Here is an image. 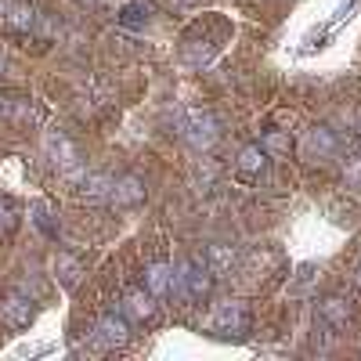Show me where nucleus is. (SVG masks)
<instances>
[{
	"instance_id": "nucleus-2",
	"label": "nucleus",
	"mask_w": 361,
	"mask_h": 361,
	"mask_svg": "<svg viewBox=\"0 0 361 361\" xmlns=\"http://www.w3.org/2000/svg\"><path fill=\"white\" fill-rule=\"evenodd\" d=\"M209 289H214V271H209L202 260H180L173 279H170V293L188 296V300H206Z\"/></svg>"
},
{
	"instance_id": "nucleus-18",
	"label": "nucleus",
	"mask_w": 361,
	"mask_h": 361,
	"mask_svg": "<svg viewBox=\"0 0 361 361\" xmlns=\"http://www.w3.org/2000/svg\"><path fill=\"white\" fill-rule=\"evenodd\" d=\"M343 180H347V188H361V156L343 159Z\"/></svg>"
},
{
	"instance_id": "nucleus-20",
	"label": "nucleus",
	"mask_w": 361,
	"mask_h": 361,
	"mask_svg": "<svg viewBox=\"0 0 361 361\" xmlns=\"http://www.w3.org/2000/svg\"><path fill=\"white\" fill-rule=\"evenodd\" d=\"M173 8H192V4H199V0H170Z\"/></svg>"
},
{
	"instance_id": "nucleus-8",
	"label": "nucleus",
	"mask_w": 361,
	"mask_h": 361,
	"mask_svg": "<svg viewBox=\"0 0 361 361\" xmlns=\"http://www.w3.org/2000/svg\"><path fill=\"white\" fill-rule=\"evenodd\" d=\"M336 148H340V137L329 127H311L304 134V152L311 159H329V156H336Z\"/></svg>"
},
{
	"instance_id": "nucleus-5",
	"label": "nucleus",
	"mask_w": 361,
	"mask_h": 361,
	"mask_svg": "<svg viewBox=\"0 0 361 361\" xmlns=\"http://www.w3.org/2000/svg\"><path fill=\"white\" fill-rule=\"evenodd\" d=\"M130 340V325L119 318V314H102L94 325V343L102 350H116V347H127Z\"/></svg>"
},
{
	"instance_id": "nucleus-3",
	"label": "nucleus",
	"mask_w": 361,
	"mask_h": 361,
	"mask_svg": "<svg viewBox=\"0 0 361 361\" xmlns=\"http://www.w3.org/2000/svg\"><path fill=\"white\" fill-rule=\"evenodd\" d=\"M250 307L243 300H224V304L214 307V318H209V329H217L224 336H246L250 333Z\"/></svg>"
},
{
	"instance_id": "nucleus-17",
	"label": "nucleus",
	"mask_w": 361,
	"mask_h": 361,
	"mask_svg": "<svg viewBox=\"0 0 361 361\" xmlns=\"http://www.w3.org/2000/svg\"><path fill=\"white\" fill-rule=\"evenodd\" d=\"M260 148H264V152H289V148H293V137L286 134V130H267L264 137H260Z\"/></svg>"
},
{
	"instance_id": "nucleus-19",
	"label": "nucleus",
	"mask_w": 361,
	"mask_h": 361,
	"mask_svg": "<svg viewBox=\"0 0 361 361\" xmlns=\"http://www.w3.org/2000/svg\"><path fill=\"white\" fill-rule=\"evenodd\" d=\"M15 224H18V209L8 199H0V235H8Z\"/></svg>"
},
{
	"instance_id": "nucleus-6",
	"label": "nucleus",
	"mask_w": 361,
	"mask_h": 361,
	"mask_svg": "<svg viewBox=\"0 0 361 361\" xmlns=\"http://www.w3.org/2000/svg\"><path fill=\"white\" fill-rule=\"evenodd\" d=\"M264 170H267V152L260 145H246L235 159V177L243 180V185H257L264 177Z\"/></svg>"
},
{
	"instance_id": "nucleus-16",
	"label": "nucleus",
	"mask_w": 361,
	"mask_h": 361,
	"mask_svg": "<svg viewBox=\"0 0 361 361\" xmlns=\"http://www.w3.org/2000/svg\"><path fill=\"white\" fill-rule=\"evenodd\" d=\"M148 15H152V8H148L145 0H127L123 11H119V22H123V25H145Z\"/></svg>"
},
{
	"instance_id": "nucleus-13",
	"label": "nucleus",
	"mask_w": 361,
	"mask_h": 361,
	"mask_svg": "<svg viewBox=\"0 0 361 361\" xmlns=\"http://www.w3.org/2000/svg\"><path fill=\"white\" fill-rule=\"evenodd\" d=\"M318 318L329 322L333 329H347V325H350V304H347L343 296L333 293V296H325L322 304H318Z\"/></svg>"
},
{
	"instance_id": "nucleus-12",
	"label": "nucleus",
	"mask_w": 361,
	"mask_h": 361,
	"mask_svg": "<svg viewBox=\"0 0 361 361\" xmlns=\"http://www.w3.org/2000/svg\"><path fill=\"white\" fill-rule=\"evenodd\" d=\"M170 279H173V267L166 260H152V264L145 267V289L152 293L156 300L170 296Z\"/></svg>"
},
{
	"instance_id": "nucleus-11",
	"label": "nucleus",
	"mask_w": 361,
	"mask_h": 361,
	"mask_svg": "<svg viewBox=\"0 0 361 361\" xmlns=\"http://www.w3.org/2000/svg\"><path fill=\"white\" fill-rule=\"evenodd\" d=\"M238 264V250L235 246H228V243H214L206 250V267L214 271V279H224V275H231V267Z\"/></svg>"
},
{
	"instance_id": "nucleus-7",
	"label": "nucleus",
	"mask_w": 361,
	"mask_h": 361,
	"mask_svg": "<svg viewBox=\"0 0 361 361\" xmlns=\"http://www.w3.org/2000/svg\"><path fill=\"white\" fill-rule=\"evenodd\" d=\"M109 202L119 206V209H130L137 202H145V180L134 177V173H123L112 180V192H109Z\"/></svg>"
},
{
	"instance_id": "nucleus-23",
	"label": "nucleus",
	"mask_w": 361,
	"mask_h": 361,
	"mask_svg": "<svg viewBox=\"0 0 361 361\" xmlns=\"http://www.w3.org/2000/svg\"><path fill=\"white\" fill-rule=\"evenodd\" d=\"M0 73H4V58H0Z\"/></svg>"
},
{
	"instance_id": "nucleus-9",
	"label": "nucleus",
	"mask_w": 361,
	"mask_h": 361,
	"mask_svg": "<svg viewBox=\"0 0 361 361\" xmlns=\"http://www.w3.org/2000/svg\"><path fill=\"white\" fill-rule=\"evenodd\" d=\"M123 307H127V314L137 318V322H156V314H159L156 296L148 293V289H130V293L123 296Z\"/></svg>"
},
{
	"instance_id": "nucleus-10",
	"label": "nucleus",
	"mask_w": 361,
	"mask_h": 361,
	"mask_svg": "<svg viewBox=\"0 0 361 361\" xmlns=\"http://www.w3.org/2000/svg\"><path fill=\"white\" fill-rule=\"evenodd\" d=\"M80 195L87 199V202H109V192H112V177L109 173H102V170H94V173H83L80 177Z\"/></svg>"
},
{
	"instance_id": "nucleus-22",
	"label": "nucleus",
	"mask_w": 361,
	"mask_h": 361,
	"mask_svg": "<svg viewBox=\"0 0 361 361\" xmlns=\"http://www.w3.org/2000/svg\"><path fill=\"white\" fill-rule=\"evenodd\" d=\"M357 286H361V264H357Z\"/></svg>"
},
{
	"instance_id": "nucleus-4",
	"label": "nucleus",
	"mask_w": 361,
	"mask_h": 361,
	"mask_svg": "<svg viewBox=\"0 0 361 361\" xmlns=\"http://www.w3.org/2000/svg\"><path fill=\"white\" fill-rule=\"evenodd\" d=\"M0 322H4L8 329H25L29 322H33V296L25 293H8L4 300H0Z\"/></svg>"
},
{
	"instance_id": "nucleus-21",
	"label": "nucleus",
	"mask_w": 361,
	"mask_h": 361,
	"mask_svg": "<svg viewBox=\"0 0 361 361\" xmlns=\"http://www.w3.org/2000/svg\"><path fill=\"white\" fill-rule=\"evenodd\" d=\"M80 4H90V8H98V4H102V0H80Z\"/></svg>"
},
{
	"instance_id": "nucleus-1",
	"label": "nucleus",
	"mask_w": 361,
	"mask_h": 361,
	"mask_svg": "<svg viewBox=\"0 0 361 361\" xmlns=\"http://www.w3.org/2000/svg\"><path fill=\"white\" fill-rule=\"evenodd\" d=\"M177 134L185 137L195 152H209V148L221 141L217 119L209 116L206 109H180V112H177Z\"/></svg>"
},
{
	"instance_id": "nucleus-14",
	"label": "nucleus",
	"mask_w": 361,
	"mask_h": 361,
	"mask_svg": "<svg viewBox=\"0 0 361 361\" xmlns=\"http://www.w3.org/2000/svg\"><path fill=\"white\" fill-rule=\"evenodd\" d=\"M37 11L29 8V4H11L8 8V15H4V22H8V33H15V37H29L37 29Z\"/></svg>"
},
{
	"instance_id": "nucleus-15",
	"label": "nucleus",
	"mask_w": 361,
	"mask_h": 361,
	"mask_svg": "<svg viewBox=\"0 0 361 361\" xmlns=\"http://www.w3.org/2000/svg\"><path fill=\"white\" fill-rule=\"evenodd\" d=\"M51 267H54V279L62 282L66 289H73L76 282H80V260L76 257H69V253H54V260H51Z\"/></svg>"
}]
</instances>
